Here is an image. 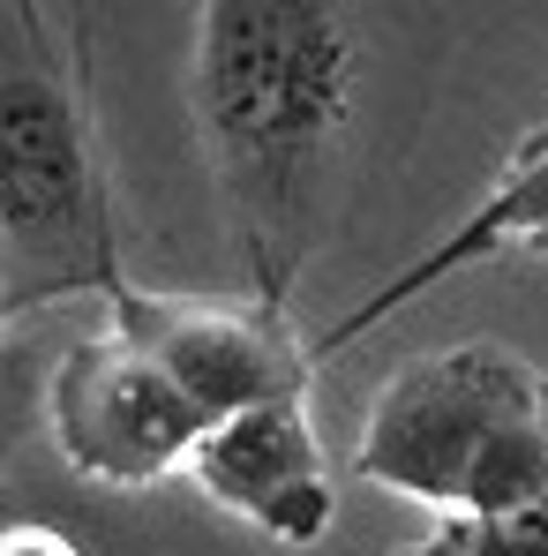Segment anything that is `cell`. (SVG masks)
<instances>
[{
  "instance_id": "obj_1",
  "label": "cell",
  "mask_w": 548,
  "mask_h": 556,
  "mask_svg": "<svg viewBox=\"0 0 548 556\" xmlns=\"http://www.w3.org/2000/svg\"><path fill=\"white\" fill-rule=\"evenodd\" d=\"M361 46L339 8L316 0H211L195 15L188 105L226 203L248 293L285 308L323 249L331 166L354 113Z\"/></svg>"
},
{
  "instance_id": "obj_2",
  "label": "cell",
  "mask_w": 548,
  "mask_h": 556,
  "mask_svg": "<svg viewBox=\"0 0 548 556\" xmlns=\"http://www.w3.org/2000/svg\"><path fill=\"white\" fill-rule=\"evenodd\" d=\"M128 293L113 195L98 174L76 38L46 8L0 15V316L23 324L46 301Z\"/></svg>"
},
{
  "instance_id": "obj_3",
  "label": "cell",
  "mask_w": 548,
  "mask_h": 556,
  "mask_svg": "<svg viewBox=\"0 0 548 556\" xmlns=\"http://www.w3.org/2000/svg\"><path fill=\"white\" fill-rule=\"evenodd\" d=\"M354 473L413 504L504 519L548 496V376L496 339L398 362L354 444Z\"/></svg>"
},
{
  "instance_id": "obj_4",
  "label": "cell",
  "mask_w": 548,
  "mask_h": 556,
  "mask_svg": "<svg viewBox=\"0 0 548 556\" xmlns=\"http://www.w3.org/2000/svg\"><path fill=\"white\" fill-rule=\"evenodd\" d=\"M46 414H53L61 459L76 473H91V481H113V489H143V481L181 473L195 459V444L218 429L181 383L151 354H136L113 324L61 354V369L46 383Z\"/></svg>"
},
{
  "instance_id": "obj_5",
  "label": "cell",
  "mask_w": 548,
  "mask_h": 556,
  "mask_svg": "<svg viewBox=\"0 0 548 556\" xmlns=\"http://www.w3.org/2000/svg\"><path fill=\"white\" fill-rule=\"evenodd\" d=\"M113 331L136 354H151L211 421L308 399L316 346H301L285 308L256 301V293L218 301V293H143V286H128L113 301Z\"/></svg>"
},
{
  "instance_id": "obj_6",
  "label": "cell",
  "mask_w": 548,
  "mask_h": 556,
  "mask_svg": "<svg viewBox=\"0 0 548 556\" xmlns=\"http://www.w3.org/2000/svg\"><path fill=\"white\" fill-rule=\"evenodd\" d=\"M195 489L226 511H241L256 534H271L285 549H308L331 534V473L316 452V429H308V399L293 406H248V414H226L203 444H195Z\"/></svg>"
},
{
  "instance_id": "obj_7",
  "label": "cell",
  "mask_w": 548,
  "mask_h": 556,
  "mask_svg": "<svg viewBox=\"0 0 548 556\" xmlns=\"http://www.w3.org/2000/svg\"><path fill=\"white\" fill-rule=\"evenodd\" d=\"M511 249H548V121H541V128H526V136L511 143V159H504V174L488 181V195L458 218L421 264H406L398 278H383L368 301H354V308L316 339V362H323V354H346V346L368 339L391 308L436 293L444 278L473 271V264H488V256H511Z\"/></svg>"
},
{
  "instance_id": "obj_8",
  "label": "cell",
  "mask_w": 548,
  "mask_h": 556,
  "mask_svg": "<svg viewBox=\"0 0 548 556\" xmlns=\"http://www.w3.org/2000/svg\"><path fill=\"white\" fill-rule=\"evenodd\" d=\"M473 556H548V496L504 519H473Z\"/></svg>"
},
{
  "instance_id": "obj_9",
  "label": "cell",
  "mask_w": 548,
  "mask_h": 556,
  "mask_svg": "<svg viewBox=\"0 0 548 556\" xmlns=\"http://www.w3.org/2000/svg\"><path fill=\"white\" fill-rule=\"evenodd\" d=\"M0 556H84L61 527H46V519H15L8 534H0Z\"/></svg>"
},
{
  "instance_id": "obj_10",
  "label": "cell",
  "mask_w": 548,
  "mask_h": 556,
  "mask_svg": "<svg viewBox=\"0 0 548 556\" xmlns=\"http://www.w3.org/2000/svg\"><path fill=\"white\" fill-rule=\"evenodd\" d=\"M398 556H473V519L466 511H444L429 542H413V549H398Z\"/></svg>"
}]
</instances>
